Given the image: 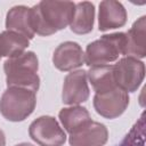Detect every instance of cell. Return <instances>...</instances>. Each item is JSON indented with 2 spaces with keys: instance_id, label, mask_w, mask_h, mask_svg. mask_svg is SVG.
<instances>
[{
  "instance_id": "cell-1",
  "label": "cell",
  "mask_w": 146,
  "mask_h": 146,
  "mask_svg": "<svg viewBox=\"0 0 146 146\" xmlns=\"http://www.w3.org/2000/svg\"><path fill=\"white\" fill-rule=\"evenodd\" d=\"M75 3L71 1H40L31 7L32 25L35 34L51 35L67 27L74 14Z\"/></svg>"
},
{
  "instance_id": "cell-2",
  "label": "cell",
  "mask_w": 146,
  "mask_h": 146,
  "mask_svg": "<svg viewBox=\"0 0 146 146\" xmlns=\"http://www.w3.org/2000/svg\"><path fill=\"white\" fill-rule=\"evenodd\" d=\"M38 70L39 60L33 51H24L18 56L7 58L3 63L7 87L25 88L36 92L40 87Z\"/></svg>"
},
{
  "instance_id": "cell-3",
  "label": "cell",
  "mask_w": 146,
  "mask_h": 146,
  "mask_svg": "<svg viewBox=\"0 0 146 146\" xmlns=\"http://www.w3.org/2000/svg\"><path fill=\"white\" fill-rule=\"evenodd\" d=\"M36 105V92L17 87H8L0 98V113L11 122L27 119Z\"/></svg>"
},
{
  "instance_id": "cell-4",
  "label": "cell",
  "mask_w": 146,
  "mask_h": 146,
  "mask_svg": "<svg viewBox=\"0 0 146 146\" xmlns=\"http://www.w3.org/2000/svg\"><path fill=\"white\" fill-rule=\"evenodd\" d=\"M124 46V32L104 34L100 39L88 43L84 52V63L89 67L110 65V63L117 60L120 55H123Z\"/></svg>"
},
{
  "instance_id": "cell-5",
  "label": "cell",
  "mask_w": 146,
  "mask_h": 146,
  "mask_svg": "<svg viewBox=\"0 0 146 146\" xmlns=\"http://www.w3.org/2000/svg\"><path fill=\"white\" fill-rule=\"evenodd\" d=\"M29 135L39 146H63L66 141L64 129L50 115H42L35 119L29 127Z\"/></svg>"
},
{
  "instance_id": "cell-6",
  "label": "cell",
  "mask_w": 146,
  "mask_h": 146,
  "mask_svg": "<svg viewBox=\"0 0 146 146\" xmlns=\"http://www.w3.org/2000/svg\"><path fill=\"white\" fill-rule=\"evenodd\" d=\"M116 86L127 91L135 92L145 78V64L133 57H123L113 65Z\"/></svg>"
},
{
  "instance_id": "cell-7",
  "label": "cell",
  "mask_w": 146,
  "mask_h": 146,
  "mask_svg": "<svg viewBox=\"0 0 146 146\" xmlns=\"http://www.w3.org/2000/svg\"><path fill=\"white\" fill-rule=\"evenodd\" d=\"M129 100L128 92L116 87L103 94H95L92 104L95 111L100 116L112 120L124 113L129 105Z\"/></svg>"
},
{
  "instance_id": "cell-8",
  "label": "cell",
  "mask_w": 146,
  "mask_h": 146,
  "mask_svg": "<svg viewBox=\"0 0 146 146\" xmlns=\"http://www.w3.org/2000/svg\"><path fill=\"white\" fill-rule=\"evenodd\" d=\"M90 90L88 76L84 70H76L68 73L63 83L62 102L66 105H79L88 100Z\"/></svg>"
},
{
  "instance_id": "cell-9",
  "label": "cell",
  "mask_w": 146,
  "mask_h": 146,
  "mask_svg": "<svg viewBox=\"0 0 146 146\" xmlns=\"http://www.w3.org/2000/svg\"><path fill=\"white\" fill-rule=\"evenodd\" d=\"M108 139V130L105 124L90 121L73 133H70V146H104Z\"/></svg>"
},
{
  "instance_id": "cell-10",
  "label": "cell",
  "mask_w": 146,
  "mask_h": 146,
  "mask_svg": "<svg viewBox=\"0 0 146 146\" xmlns=\"http://www.w3.org/2000/svg\"><path fill=\"white\" fill-rule=\"evenodd\" d=\"M52 63L59 71H72L84 64V52L78 42L65 41L55 49Z\"/></svg>"
},
{
  "instance_id": "cell-11",
  "label": "cell",
  "mask_w": 146,
  "mask_h": 146,
  "mask_svg": "<svg viewBox=\"0 0 146 146\" xmlns=\"http://www.w3.org/2000/svg\"><path fill=\"white\" fill-rule=\"evenodd\" d=\"M128 14L124 6L114 0H105L99 3L98 30L102 32L119 29L125 25Z\"/></svg>"
},
{
  "instance_id": "cell-12",
  "label": "cell",
  "mask_w": 146,
  "mask_h": 146,
  "mask_svg": "<svg viewBox=\"0 0 146 146\" xmlns=\"http://www.w3.org/2000/svg\"><path fill=\"white\" fill-rule=\"evenodd\" d=\"M146 16L139 17L125 32V46L123 55L125 57L144 58L146 56Z\"/></svg>"
},
{
  "instance_id": "cell-13",
  "label": "cell",
  "mask_w": 146,
  "mask_h": 146,
  "mask_svg": "<svg viewBox=\"0 0 146 146\" xmlns=\"http://www.w3.org/2000/svg\"><path fill=\"white\" fill-rule=\"evenodd\" d=\"M6 29L24 35L29 40L33 39L35 33L32 25L31 8L26 6H14L10 8L6 16Z\"/></svg>"
},
{
  "instance_id": "cell-14",
  "label": "cell",
  "mask_w": 146,
  "mask_h": 146,
  "mask_svg": "<svg viewBox=\"0 0 146 146\" xmlns=\"http://www.w3.org/2000/svg\"><path fill=\"white\" fill-rule=\"evenodd\" d=\"M95 6L89 1L75 3L74 14L70 23V29L75 34H88L94 29Z\"/></svg>"
},
{
  "instance_id": "cell-15",
  "label": "cell",
  "mask_w": 146,
  "mask_h": 146,
  "mask_svg": "<svg viewBox=\"0 0 146 146\" xmlns=\"http://www.w3.org/2000/svg\"><path fill=\"white\" fill-rule=\"evenodd\" d=\"M87 76L95 94H103L117 87L114 79L113 65L91 66L87 72Z\"/></svg>"
},
{
  "instance_id": "cell-16",
  "label": "cell",
  "mask_w": 146,
  "mask_h": 146,
  "mask_svg": "<svg viewBox=\"0 0 146 146\" xmlns=\"http://www.w3.org/2000/svg\"><path fill=\"white\" fill-rule=\"evenodd\" d=\"M58 117L63 128L68 133H73L91 121V116L88 110L79 105L62 108L58 113Z\"/></svg>"
},
{
  "instance_id": "cell-17",
  "label": "cell",
  "mask_w": 146,
  "mask_h": 146,
  "mask_svg": "<svg viewBox=\"0 0 146 146\" xmlns=\"http://www.w3.org/2000/svg\"><path fill=\"white\" fill-rule=\"evenodd\" d=\"M30 46V40L14 31H3L0 33V59L2 57L11 58L25 51Z\"/></svg>"
},
{
  "instance_id": "cell-18",
  "label": "cell",
  "mask_w": 146,
  "mask_h": 146,
  "mask_svg": "<svg viewBox=\"0 0 146 146\" xmlns=\"http://www.w3.org/2000/svg\"><path fill=\"white\" fill-rule=\"evenodd\" d=\"M115 146H145V117L144 113L139 116L129 132Z\"/></svg>"
},
{
  "instance_id": "cell-19",
  "label": "cell",
  "mask_w": 146,
  "mask_h": 146,
  "mask_svg": "<svg viewBox=\"0 0 146 146\" xmlns=\"http://www.w3.org/2000/svg\"><path fill=\"white\" fill-rule=\"evenodd\" d=\"M0 146H6V136L1 129H0Z\"/></svg>"
},
{
  "instance_id": "cell-20",
  "label": "cell",
  "mask_w": 146,
  "mask_h": 146,
  "mask_svg": "<svg viewBox=\"0 0 146 146\" xmlns=\"http://www.w3.org/2000/svg\"><path fill=\"white\" fill-rule=\"evenodd\" d=\"M15 146H33V145L30 144V143H21V144H17Z\"/></svg>"
}]
</instances>
